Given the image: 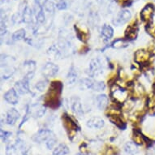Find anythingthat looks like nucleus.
I'll use <instances>...</instances> for the list:
<instances>
[{"instance_id": "obj_16", "label": "nucleus", "mask_w": 155, "mask_h": 155, "mask_svg": "<svg viewBox=\"0 0 155 155\" xmlns=\"http://www.w3.org/2000/svg\"><path fill=\"white\" fill-rule=\"evenodd\" d=\"M97 106L99 110H104L108 105V97L105 94H100L96 98Z\"/></svg>"}, {"instance_id": "obj_36", "label": "nucleus", "mask_w": 155, "mask_h": 155, "mask_svg": "<svg viewBox=\"0 0 155 155\" xmlns=\"http://www.w3.org/2000/svg\"><path fill=\"white\" fill-rule=\"evenodd\" d=\"M119 4L125 8V7H130L132 5V0H116Z\"/></svg>"}, {"instance_id": "obj_21", "label": "nucleus", "mask_w": 155, "mask_h": 155, "mask_svg": "<svg viewBox=\"0 0 155 155\" xmlns=\"http://www.w3.org/2000/svg\"><path fill=\"white\" fill-rule=\"evenodd\" d=\"M114 34V29L112 28L110 25H105L102 28V35L106 39H110L112 38V36Z\"/></svg>"}, {"instance_id": "obj_23", "label": "nucleus", "mask_w": 155, "mask_h": 155, "mask_svg": "<svg viewBox=\"0 0 155 155\" xmlns=\"http://www.w3.org/2000/svg\"><path fill=\"white\" fill-rule=\"evenodd\" d=\"M109 117H110V120L113 124H116L118 127H121V128H124L125 127L124 123L123 122L122 120L120 119V115H117V114H112V115L108 116V118Z\"/></svg>"}, {"instance_id": "obj_32", "label": "nucleus", "mask_w": 155, "mask_h": 155, "mask_svg": "<svg viewBox=\"0 0 155 155\" xmlns=\"http://www.w3.org/2000/svg\"><path fill=\"white\" fill-rule=\"evenodd\" d=\"M55 144H56V139L54 136L52 137L51 138H50V139L46 141V146H47V148H48L49 150H51V149L55 145Z\"/></svg>"}, {"instance_id": "obj_10", "label": "nucleus", "mask_w": 155, "mask_h": 155, "mask_svg": "<svg viewBox=\"0 0 155 155\" xmlns=\"http://www.w3.org/2000/svg\"><path fill=\"white\" fill-rule=\"evenodd\" d=\"M15 88L21 94H25L29 92V85H28V80L25 78L24 80L18 81L15 85Z\"/></svg>"}, {"instance_id": "obj_9", "label": "nucleus", "mask_w": 155, "mask_h": 155, "mask_svg": "<svg viewBox=\"0 0 155 155\" xmlns=\"http://www.w3.org/2000/svg\"><path fill=\"white\" fill-rule=\"evenodd\" d=\"M150 57V54L149 51L145 50H140L137 51L135 54V59L139 64H145L148 62Z\"/></svg>"}, {"instance_id": "obj_31", "label": "nucleus", "mask_w": 155, "mask_h": 155, "mask_svg": "<svg viewBox=\"0 0 155 155\" xmlns=\"http://www.w3.org/2000/svg\"><path fill=\"white\" fill-rule=\"evenodd\" d=\"M37 20H38V22H40V23H42V22L45 21V15H44L42 8H40V9L38 11V12L37 13Z\"/></svg>"}, {"instance_id": "obj_22", "label": "nucleus", "mask_w": 155, "mask_h": 155, "mask_svg": "<svg viewBox=\"0 0 155 155\" xmlns=\"http://www.w3.org/2000/svg\"><path fill=\"white\" fill-rule=\"evenodd\" d=\"M94 81L89 78H84V79L81 80V81H80V87L81 89H94Z\"/></svg>"}, {"instance_id": "obj_26", "label": "nucleus", "mask_w": 155, "mask_h": 155, "mask_svg": "<svg viewBox=\"0 0 155 155\" xmlns=\"http://www.w3.org/2000/svg\"><path fill=\"white\" fill-rule=\"evenodd\" d=\"M25 38V29H20V30L16 31L12 34L13 40H22Z\"/></svg>"}, {"instance_id": "obj_14", "label": "nucleus", "mask_w": 155, "mask_h": 155, "mask_svg": "<svg viewBox=\"0 0 155 155\" xmlns=\"http://www.w3.org/2000/svg\"><path fill=\"white\" fill-rule=\"evenodd\" d=\"M104 120L99 117H93L87 122V126L89 128H102L104 126Z\"/></svg>"}, {"instance_id": "obj_29", "label": "nucleus", "mask_w": 155, "mask_h": 155, "mask_svg": "<svg viewBox=\"0 0 155 155\" xmlns=\"http://www.w3.org/2000/svg\"><path fill=\"white\" fill-rule=\"evenodd\" d=\"M126 46H127V43H126L124 40H122V39H116V40L112 43V46H113L114 48L117 49L123 48V47H125Z\"/></svg>"}, {"instance_id": "obj_40", "label": "nucleus", "mask_w": 155, "mask_h": 155, "mask_svg": "<svg viewBox=\"0 0 155 155\" xmlns=\"http://www.w3.org/2000/svg\"><path fill=\"white\" fill-rule=\"evenodd\" d=\"M76 155H84V153H77Z\"/></svg>"}, {"instance_id": "obj_5", "label": "nucleus", "mask_w": 155, "mask_h": 155, "mask_svg": "<svg viewBox=\"0 0 155 155\" xmlns=\"http://www.w3.org/2000/svg\"><path fill=\"white\" fill-rule=\"evenodd\" d=\"M59 71V68L52 63H47L42 68V74L46 77L54 76Z\"/></svg>"}, {"instance_id": "obj_18", "label": "nucleus", "mask_w": 155, "mask_h": 155, "mask_svg": "<svg viewBox=\"0 0 155 155\" xmlns=\"http://www.w3.org/2000/svg\"><path fill=\"white\" fill-rule=\"evenodd\" d=\"M125 152L130 155H135L138 153V149L137 144L135 142H127L124 147Z\"/></svg>"}, {"instance_id": "obj_39", "label": "nucleus", "mask_w": 155, "mask_h": 155, "mask_svg": "<svg viewBox=\"0 0 155 155\" xmlns=\"http://www.w3.org/2000/svg\"><path fill=\"white\" fill-rule=\"evenodd\" d=\"M47 0H35L36 3L38 4L39 7H42L43 5H45V3H46Z\"/></svg>"}, {"instance_id": "obj_13", "label": "nucleus", "mask_w": 155, "mask_h": 155, "mask_svg": "<svg viewBox=\"0 0 155 155\" xmlns=\"http://www.w3.org/2000/svg\"><path fill=\"white\" fill-rule=\"evenodd\" d=\"M71 110H73L76 114L78 115H82L83 114V108H82L81 103V101L79 100V98L77 97H72L71 99Z\"/></svg>"}, {"instance_id": "obj_27", "label": "nucleus", "mask_w": 155, "mask_h": 155, "mask_svg": "<svg viewBox=\"0 0 155 155\" xmlns=\"http://www.w3.org/2000/svg\"><path fill=\"white\" fill-rule=\"evenodd\" d=\"M18 150L19 147L16 145H10L7 147L6 153L7 155H18Z\"/></svg>"}, {"instance_id": "obj_11", "label": "nucleus", "mask_w": 155, "mask_h": 155, "mask_svg": "<svg viewBox=\"0 0 155 155\" xmlns=\"http://www.w3.org/2000/svg\"><path fill=\"white\" fill-rule=\"evenodd\" d=\"M101 73H102L101 64L97 59L92 60L90 64H89V74H90V76H95Z\"/></svg>"}, {"instance_id": "obj_20", "label": "nucleus", "mask_w": 155, "mask_h": 155, "mask_svg": "<svg viewBox=\"0 0 155 155\" xmlns=\"http://www.w3.org/2000/svg\"><path fill=\"white\" fill-rule=\"evenodd\" d=\"M69 153V149L66 145L61 144L58 145L54 150L53 155H67Z\"/></svg>"}, {"instance_id": "obj_38", "label": "nucleus", "mask_w": 155, "mask_h": 155, "mask_svg": "<svg viewBox=\"0 0 155 155\" xmlns=\"http://www.w3.org/2000/svg\"><path fill=\"white\" fill-rule=\"evenodd\" d=\"M11 136H12V133H11V132H3V130H2V132H1V137H2V139L3 140V141H7L8 138H10Z\"/></svg>"}, {"instance_id": "obj_7", "label": "nucleus", "mask_w": 155, "mask_h": 155, "mask_svg": "<svg viewBox=\"0 0 155 155\" xmlns=\"http://www.w3.org/2000/svg\"><path fill=\"white\" fill-rule=\"evenodd\" d=\"M138 33V24L137 21L132 22L125 31V38L127 39H135Z\"/></svg>"}, {"instance_id": "obj_8", "label": "nucleus", "mask_w": 155, "mask_h": 155, "mask_svg": "<svg viewBox=\"0 0 155 155\" xmlns=\"http://www.w3.org/2000/svg\"><path fill=\"white\" fill-rule=\"evenodd\" d=\"M132 17V14L128 10H123L120 12L119 15L116 18V20L114 21V24L117 25H121L127 23Z\"/></svg>"}, {"instance_id": "obj_37", "label": "nucleus", "mask_w": 155, "mask_h": 155, "mask_svg": "<svg viewBox=\"0 0 155 155\" xmlns=\"http://www.w3.org/2000/svg\"><path fill=\"white\" fill-rule=\"evenodd\" d=\"M105 89V84L103 82H97L94 83V89L97 90V91H102Z\"/></svg>"}, {"instance_id": "obj_19", "label": "nucleus", "mask_w": 155, "mask_h": 155, "mask_svg": "<svg viewBox=\"0 0 155 155\" xmlns=\"http://www.w3.org/2000/svg\"><path fill=\"white\" fill-rule=\"evenodd\" d=\"M147 108L150 114L155 113V94H150L147 98Z\"/></svg>"}, {"instance_id": "obj_33", "label": "nucleus", "mask_w": 155, "mask_h": 155, "mask_svg": "<svg viewBox=\"0 0 155 155\" xmlns=\"http://www.w3.org/2000/svg\"><path fill=\"white\" fill-rule=\"evenodd\" d=\"M68 7L67 3L65 0H59L58 3H56V8H58L59 10H65Z\"/></svg>"}, {"instance_id": "obj_17", "label": "nucleus", "mask_w": 155, "mask_h": 155, "mask_svg": "<svg viewBox=\"0 0 155 155\" xmlns=\"http://www.w3.org/2000/svg\"><path fill=\"white\" fill-rule=\"evenodd\" d=\"M76 78H77V73L74 67H71L67 76V83L68 84V85H72L76 83Z\"/></svg>"}, {"instance_id": "obj_12", "label": "nucleus", "mask_w": 155, "mask_h": 155, "mask_svg": "<svg viewBox=\"0 0 155 155\" xmlns=\"http://www.w3.org/2000/svg\"><path fill=\"white\" fill-rule=\"evenodd\" d=\"M20 114L15 109H11L7 113V118H6V123L9 125L15 124V122L19 119Z\"/></svg>"}, {"instance_id": "obj_30", "label": "nucleus", "mask_w": 155, "mask_h": 155, "mask_svg": "<svg viewBox=\"0 0 155 155\" xmlns=\"http://www.w3.org/2000/svg\"><path fill=\"white\" fill-rule=\"evenodd\" d=\"M54 2L52 1V0H47L46 1V3H45V5H44V7H45V8H46V10L47 11V12H52L54 11Z\"/></svg>"}, {"instance_id": "obj_3", "label": "nucleus", "mask_w": 155, "mask_h": 155, "mask_svg": "<svg viewBox=\"0 0 155 155\" xmlns=\"http://www.w3.org/2000/svg\"><path fill=\"white\" fill-rule=\"evenodd\" d=\"M111 96L117 102H124L127 99V91L118 85H114L111 89Z\"/></svg>"}, {"instance_id": "obj_4", "label": "nucleus", "mask_w": 155, "mask_h": 155, "mask_svg": "<svg viewBox=\"0 0 155 155\" xmlns=\"http://www.w3.org/2000/svg\"><path fill=\"white\" fill-rule=\"evenodd\" d=\"M54 136V135L51 130L41 129L33 136V140L36 143H42L44 141H47L50 138Z\"/></svg>"}, {"instance_id": "obj_1", "label": "nucleus", "mask_w": 155, "mask_h": 155, "mask_svg": "<svg viewBox=\"0 0 155 155\" xmlns=\"http://www.w3.org/2000/svg\"><path fill=\"white\" fill-rule=\"evenodd\" d=\"M63 84L59 81H54L51 83L49 91L46 94V103L50 107L55 108L59 105V96L61 94Z\"/></svg>"}, {"instance_id": "obj_15", "label": "nucleus", "mask_w": 155, "mask_h": 155, "mask_svg": "<svg viewBox=\"0 0 155 155\" xmlns=\"http://www.w3.org/2000/svg\"><path fill=\"white\" fill-rule=\"evenodd\" d=\"M4 99L10 104L15 105L18 102V96L15 89H10L4 94Z\"/></svg>"}, {"instance_id": "obj_6", "label": "nucleus", "mask_w": 155, "mask_h": 155, "mask_svg": "<svg viewBox=\"0 0 155 155\" xmlns=\"http://www.w3.org/2000/svg\"><path fill=\"white\" fill-rule=\"evenodd\" d=\"M63 120H64V127H65L66 130L68 132V134L72 136L76 132V130H77V125H76V124L68 115H64V117H63Z\"/></svg>"}, {"instance_id": "obj_28", "label": "nucleus", "mask_w": 155, "mask_h": 155, "mask_svg": "<svg viewBox=\"0 0 155 155\" xmlns=\"http://www.w3.org/2000/svg\"><path fill=\"white\" fill-rule=\"evenodd\" d=\"M133 139H134L135 143L137 144V145H141V144H143V143L145 141V140H146L145 137H143L142 135L138 132H135Z\"/></svg>"}, {"instance_id": "obj_35", "label": "nucleus", "mask_w": 155, "mask_h": 155, "mask_svg": "<svg viewBox=\"0 0 155 155\" xmlns=\"http://www.w3.org/2000/svg\"><path fill=\"white\" fill-rule=\"evenodd\" d=\"M46 81H41L36 84V88L38 89L39 91H43L44 89H46Z\"/></svg>"}, {"instance_id": "obj_2", "label": "nucleus", "mask_w": 155, "mask_h": 155, "mask_svg": "<svg viewBox=\"0 0 155 155\" xmlns=\"http://www.w3.org/2000/svg\"><path fill=\"white\" fill-rule=\"evenodd\" d=\"M155 8L154 6L149 3L145 6V8H143L142 11L140 12V18L144 22H146L148 24L151 23L153 20V15H154Z\"/></svg>"}, {"instance_id": "obj_24", "label": "nucleus", "mask_w": 155, "mask_h": 155, "mask_svg": "<svg viewBox=\"0 0 155 155\" xmlns=\"http://www.w3.org/2000/svg\"><path fill=\"white\" fill-rule=\"evenodd\" d=\"M75 30H76L77 38H79L81 41H86L88 40V34H87V33H85L82 29H81L78 26L75 25Z\"/></svg>"}, {"instance_id": "obj_25", "label": "nucleus", "mask_w": 155, "mask_h": 155, "mask_svg": "<svg viewBox=\"0 0 155 155\" xmlns=\"http://www.w3.org/2000/svg\"><path fill=\"white\" fill-rule=\"evenodd\" d=\"M23 21L26 23H28V22H30L32 21V12H31L30 8L28 7H26L25 9L24 10Z\"/></svg>"}, {"instance_id": "obj_34", "label": "nucleus", "mask_w": 155, "mask_h": 155, "mask_svg": "<svg viewBox=\"0 0 155 155\" xmlns=\"http://www.w3.org/2000/svg\"><path fill=\"white\" fill-rule=\"evenodd\" d=\"M45 111H46L45 108H43L42 107H38V109L35 110V112H34V116L35 117H41L45 114Z\"/></svg>"}]
</instances>
